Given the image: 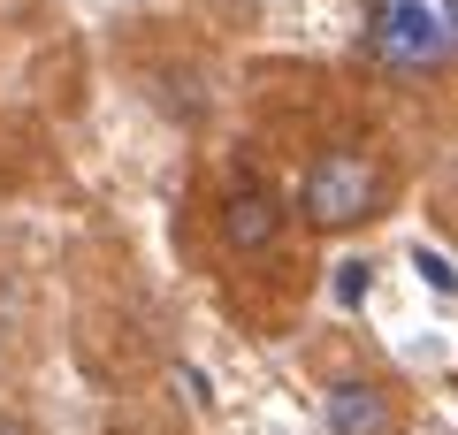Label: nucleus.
<instances>
[{
	"label": "nucleus",
	"mask_w": 458,
	"mask_h": 435,
	"mask_svg": "<svg viewBox=\"0 0 458 435\" xmlns=\"http://www.w3.org/2000/svg\"><path fill=\"white\" fill-rule=\"evenodd\" d=\"M321 428L328 435H405V405L382 374H336L321 389Z\"/></svg>",
	"instance_id": "nucleus-3"
},
{
	"label": "nucleus",
	"mask_w": 458,
	"mask_h": 435,
	"mask_svg": "<svg viewBox=\"0 0 458 435\" xmlns=\"http://www.w3.org/2000/svg\"><path fill=\"white\" fill-rule=\"evenodd\" d=\"M283 222H291V207H283L260 176L229 183V199H222V244H229V252H276Z\"/></svg>",
	"instance_id": "nucleus-4"
},
{
	"label": "nucleus",
	"mask_w": 458,
	"mask_h": 435,
	"mask_svg": "<svg viewBox=\"0 0 458 435\" xmlns=\"http://www.w3.org/2000/svg\"><path fill=\"white\" fill-rule=\"evenodd\" d=\"M367 54L397 84H428L458 54V0H367Z\"/></svg>",
	"instance_id": "nucleus-1"
},
{
	"label": "nucleus",
	"mask_w": 458,
	"mask_h": 435,
	"mask_svg": "<svg viewBox=\"0 0 458 435\" xmlns=\"http://www.w3.org/2000/svg\"><path fill=\"white\" fill-rule=\"evenodd\" d=\"M405 260H412V283L436 290V306H451V298H458V275H451V252H443V244L412 237V244H405Z\"/></svg>",
	"instance_id": "nucleus-5"
},
{
	"label": "nucleus",
	"mask_w": 458,
	"mask_h": 435,
	"mask_svg": "<svg viewBox=\"0 0 458 435\" xmlns=\"http://www.w3.org/2000/svg\"><path fill=\"white\" fill-rule=\"evenodd\" d=\"M0 435H23V428H16V420H0Z\"/></svg>",
	"instance_id": "nucleus-7"
},
{
	"label": "nucleus",
	"mask_w": 458,
	"mask_h": 435,
	"mask_svg": "<svg viewBox=\"0 0 458 435\" xmlns=\"http://www.w3.org/2000/svg\"><path fill=\"white\" fill-rule=\"evenodd\" d=\"M328 298H336V313H360L367 298H375V260L344 252V260H336V275H328Z\"/></svg>",
	"instance_id": "nucleus-6"
},
{
	"label": "nucleus",
	"mask_w": 458,
	"mask_h": 435,
	"mask_svg": "<svg viewBox=\"0 0 458 435\" xmlns=\"http://www.w3.org/2000/svg\"><path fill=\"white\" fill-rule=\"evenodd\" d=\"M382 192H390V168H382L367 145H328V153L306 161L291 214L306 229H328V237H336V229H360L367 214L382 207Z\"/></svg>",
	"instance_id": "nucleus-2"
}]
</instances>
